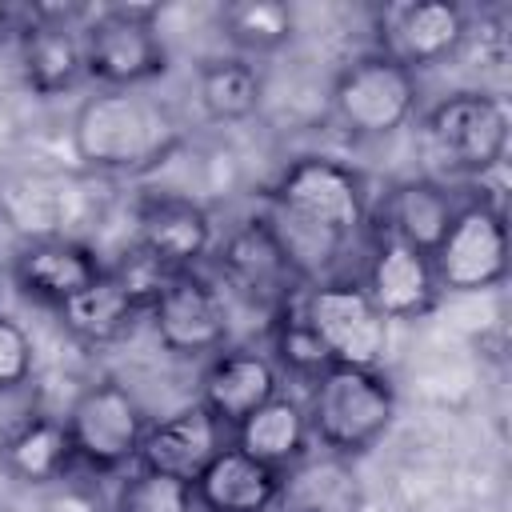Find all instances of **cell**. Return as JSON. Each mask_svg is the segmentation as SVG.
Returning a JSON list of instances; mask_svg holds the SVG:
<instances>
[{
  "label": "cell",
  "instance_id": "cell-16",
  "mask_svg": "<svg viewBox=\"0 0 512 512\" xmlns=\"http://www.w3.org/2000/svg\"><path fill=\"white\" fill-rule=\"evenodd\" d=\"M360 476L348 464V456L320 452V456H300L280 472L276 488V512H360Z\"/></svg>",
  "mask_w": 512,
  "mask_h": 512
},
{
  "label": "cell",
  "instance_id": "cell-27",
  "mask_svg": "<svg viewBox=\"0 0 512 512\" xmlns=\"http://www.w3.org/2000/svg\"><path fill=\"white\" fill-rule=\"evenodd\" d=\"M192 484L140 468L116 496V512H192Z\"/></svg>",
  "mask_w": 512,
  "mask_h": 512
},
{
  "label": "cell",
  "instance_id": "cell-7",
  "mask_svg": "<svg viewBox=\"0 0 512 512\" xmlns=\"http://www.w3.org/2000/svg\"><path fill=\"white\" fill-rule=\"evenodd\" d=\"M156 8H104L84 36V72L108 88H140L164 72V44L152 24Z\"/></svg>",
  "mask_w": 512,
  "mask_h": 512
},
{
  "label": "cell",
  "instance_id": "cell-12",
  "mask_svg": "<svg viewBox=\"0 0 512 512\" xmlns=\"http://www.w3.org/2000/svg\"><path fill=\"white\" fill-rule=\"evenodd\" d=\"M220 448H224V424L204 404H188V408L144 428L136 460L148 472L192 484L212 464V456Z\"/></svg>",
  "mask_w": 512,
  "mask_h": 512
},
{
  "label": "cell",
  "instance_id": "cell-31",
  "mask_svg": "<svg viewBox=\"0 0 512 512\" xmlns=\"http://www.w3.org/2000/svg\"><path fill=\"white\" fill-rule=\"evenodd\" d=\"M8 24H12V12H8V4H0V36L8 32Z\"/></svg>",
  "mask_w": 512,
  "mask_h": 512
},
{
  "label": "cell",
  "instance_id": "cell-21",
  "mask_svg": "<svg viewBox=\"0 0 512 512\" xmlns=\"http://www.w3.org/2000/svg\"><path fill=\"white\" fill-rule=\"evenodd\" d=\"M452 216H456V204L440 184L400 180L380 204V236L432 256V248L444 240Z\"/></svg>",
  "mask_w": 512,
  "mask_h": 512
},
{
  "label": "cell",
  "instance_id": "cell-15",
  "mask_svg": "<svg viewBox=\"0 0 512 512\" xmlns=\"http://www.w3.org/2000/svg\"><path fill=\"white\" fill-rule=\"evenodd\" d=\"M280 472L252 460L236 444L220 448L212 464L192 480V500L204 512H272Z\"/></svg>",
  "mask_w": 512,
  "mask_h": 512
},
{
  "label": "cell",
  "instance_id": "cell-26",
  "mask_svg": "<svg viewBox=\"0 0 512 512\" xmlns=\"http://www.w3.org/2000/svg\"><path fill=\"white\" fill-rule=\"evenodd\" d=\"M220 28L240 52H276L292 40L296 16L280 0H232L220 8Z\"/></svg>",
  "mask_w": 512,
  "mask_h": 512
},
{
  "label": "cell",
  "instance_id": "cell-13",
  "mask_svg": "<svg viewBox=\"0 0 512 512\" xmlns=\"http://www.w3.org/2000/svg\"><path fill=\"white\" fill-rule=\"evenodd\" d=\"M368 300L376 304V312L392 324V320H416L424 316L432 304H436V272H432V260L400 240H376L372 248V260H368V272H364V284Z\"/></svg>",
  "mask_w": 512,
  "mask_h": 512
},
{
  "label": "cell",
  "instance_id": "cell-23",
  "mask_svg": "<svg viewBox=\"0 0 512 512\" xmlns=\"http://www.w3.org/2000/svg\"><path fill=\"white\" fill-rule=\"evenodd\" d=\"M72 460H76V452H72V440H68L64 420L28 416L24 424H16L4 436V464H8L12 476H20L28 484L56 480Z\"/></svg>",
  "mask_w": 512,
  "mask_h": 512
},
{
  "label": "cell",
  "instance_id": "cell-9",
  "mask_svg": "<svg viewBox=\"0 0 512 512\" xmlns=\"http://www.w3.org/2000/svg\"><path fill=\"white\" fill-rule=\"evenodd\" d=\"M64 428H68L76 460H84L88 468L112 472V468L136 460L140 436H144L148 424H144L140 404L120 384L104 380V384L84 388L72 400V408L64 416Z\"/></svg>",
  "mask_w": 512,
  "mask_h": 512
},
{
  "label": "cell",
  "instance_id": "cell-1",
  "mask_svg": "<svg viewBox=\"0 0 512 512\" xmlns=\"http://www.w3.org/2000/svg\"><path fill=\"white\" fill-rule=\"evenodd\" d=\"M368 204L364 184L352 168L328 156H304L272 188V212L264 216L276 232L296 276L324 272L340 248L364 228Z\"/></svg>",
  "mask_w": 512,
  "mask_h": 512
},
{
  "label": "cell",
  "instance_id": "cell-5",
  "mask_svg": "<svg viewBox=\"0 0 512 512\" xmlns=\"http://www.w3.org/2000/svg\"><path fill=\"white\" fill-rule=\"evenodd\" d=\"M304 324L316 332L332 364L376 368L388 352V320L376 312L368 292L352 280H328L296 300Z\"/></svg>",
  "mask_w": 512,
  "mask_h": 512
},
{
  "label": "cell",
  "instance_id": "cell-29",
  "mask_svg": "<svg viewBox=\"0 0 512 512\" xmlns=\"http://www.w3.org/2000/svg\"><path fill=\"white\" fill-rule=\"evenodd\" d=\"M112 276L124 284V292L136 300V308H152V300L164 292V284L176 276L168 264H160L152 252H144L140 244L132 252L120 256V264L112 268Z\"/></svg>",
  "mask_w": 512,
  "mask_h": 512
},
{
  "label": "cell",
  "instance_id": "cell-10",
  "mask_svg": "<svg viewBox=\"0 0 512 512\" xmlns=\"http://www.w3.org/2000/svg\"><path fill=\"white\" fill-rule=\"evenodd\" d=\"M220 272L236 296H244L256 308H272V312H284L300 288V276L264 216L244 220L236 232H228L220 248Z\"/></svg>",
  "mask_w": 512,
  "mask_h": 512
},
{
  "label": "cell",
  "instance_id": "cell-14",
  "mask_svg": "<svg viewBox=\"0 0 512 512\" xmlns=\"http://www.w3.org/2000/svg\"><path fill=\"white\" fill-rule=\"evenodd\" d=\"M464 36H468V28H464V12L456 4L412 0V4L388 8L380 52L412 72V68H428V64H440L444 56H452L464 44Z\"/></svg>",
  "mask_w": 512,
  "mask_h": 512
},
{
  "label": "cell",
  "instance_id": "cell-19",
  "mask_svg": "<svg viewBox=\"0 0 512 512\" xmlns=\"http://www.w3.org/2000/svg\"><path fill=\"white\" fill-rule=\"evenodd\" d=\"M144 252H152L172 272H192V264L212 244L208 212L180 196H156L140 208V240Z\"/></svg>",
  "mask_w": 512,
  "mask_h": 512
},
{
  "label": "cell",
  "instance_id": "cell-4",
  "mask_svg": "<svg viewBox=\"0 0 512 512\" xmlns=\"http://www.w3.org/2000/svg\"><path fill=\"white\" fill-rule=\"evenodd\" d=\"M508 144V112L488 92H456L424 120V152L448 176H480L500 164Z\"/></svg>",
  "mask_w": 512,
  "mask_h": 512
},
{
  "label": "cell",
  "instance_id": "cell-17",
  "mask_svg": "<svg viewBox=\"0 0 512 512\" xmlns=\"http://www.w3.org/2000/svg\"><path fill=\"white\" fill-rule=\"evenodd\" d=\"M24 80L40 96H56L84 76V36L60 12H32L20 40Z\"/></svg>",
  "mask_w": 512,
  "mask_h": 512
},
{
  "label": "cell",
  "instance_id": "cell-2",
  "mask_svg": "<svg viewBox=\"0 0 512 512\" xmlns=\"http://www.w3.org/2000/svg\"><path fill=\"white\" fill-rule=\"evenodd\" d=\"M176 136L180 128L168 104L136 88H108L84 100L72 120L76 156L104 172H140L156 164Z\"/></svg>",
  "mask_w": 512,
  "mask_h": 512
},
{
  "label": "cell",
  "instance_id": "cell-18",
  "mask_svg": "<svg viewBox=\"0 0 512 512\" xmlns=\"http://www.w3.org/2000/svg\"><path fill=\"white\" fill-rule=\"evenodd\" d=\"M272 396H276V368L260 352H220L200 384V404L224 428H236Z\"/></svg>",
  "mask_w": 512,
  "mask_h": 512
},
{
  "label": "cell",
  "instance_id": "cell-25",
  "mask_svg": "<svg viewBox=\"0 0 512 512\" xmlns=\"http://www.w3.org/2000/svg\"><path fill=\"white\" fill-rule=\"evenodd\" d=\"M264 76L244 56H220L200 68V104L212 120H244L260 108Z\"/></svg>",
  "mask_w": 512,
  "mask_h": 512
},
{
  "label": "cell",
  "instance_id": "cell-30",
  "mask_svg": "<svg viewBox=\"0 0 512 512\" xmlns=\"http://www.w3.org/2000/svg\"><path fill=\"white\" fill-rule=\"evenodd\" d=\"M32 372V340L28 332L0 312V392L24 384Z\"/></svg>",
  "mask_w": 512,
  "mask_h": 512
},
{
  "label": "cell",
  "instance_id": "cell-20",
  "mask_svg": "<svg viewBox=\"0 0 512 512\" xmlns=\"http://www.w3.org/2000/svg\"><path fill=\"white\" fill-rule=\"evenodd\" d=\"M12 272H16V284L28 296L60 308L72 296H80L104 268H100V260L84 244H72V240H36V244H28L16 256Z\"/></svg>",
  "mask_w": 512,
  "mask_h": 512
},
{
  "label": "cell",
  "instance_id": "cell-28",
  "mask_svg": "<svg viewBox=\"0 0 512 512\" xmlns=\"http://www.w3.org/2000/svg\"><path fill=\"white\" fill-rule=\"evenodd\" d=\"M300 300V296H296ZM296 300L280 312V320H276V356L292 368V372H300V376H320L324 368H332V360H328V352H324V344L316 340V332L304 324V316H300V308H296Z\"/></svg>",
  "mask_w": 512,
  "mask_h": 512
},
{
  "label": "cell",
  "instance_id": "cell-8",
  "mask_svg": "<svg viewBox=\"0 0 512 512\" xmlns=\"http://www.w3.org/2000/svg\"><path fill=\"white\" fill-rule=\"evenodd\" d=\"M432 272L436 284L448 292H480L504 280L508 272V232L504 212L472 200L456 208L444 240L432 248Z\"/></svg>",
  "mask_w": 512,
  "mask_h": 512
},
{
  "label": "cell",
  "instance_id": "cell-6",
  "mask_svg": "<svg viewBox=\"0 0 512 512\" xmlns=\"http://www.w3.org/2000/svg\"><path fill=\"white\" fill-rule=\"evenodd\" d=\"M412 108H416V76L384 52L352 60L332 84V116L356 140L396 132L412 116Z\"/></svg>",
  "mask_w": 512,
  "mask_h": 512
},
{
  "label": "cell",
  "instance_id": "cell-11",
  "mask_svg": "<svg viewBox=\"0 0 512 512\" xmlns=\"http://www.w3.org/2000/svg\"><path fill=\"white\" fill-rule=\"evenodd\" d=\"M152 328L168 352L204 356L224 344L228 312L216 288H208V280H200L196 272H176L164 284V292L152 300Z\"/></svg>",
  "mask_w": 512,
  "mask_h": 512
},
{
  "label": "cell",
  "instance_id": "cell-22",
  "mask_svg": "<svg viewBox=\"0 0 512 512\" xmlns=\"http://www.w3.org/2000/svg\"><path fill=\"white\" fill-rule=\"evenodd\" d=\"M304 440H308V416L288 396H272L248 420L236 424V448L276 472H284L304 456Z\"/></svg>",
  "mask_w": 512,
  "mask_h": 512
},
{
  "label": "cell",
  "instance_id": "cell-24",
  "mask_svg": "<svg viewBox=\"0 0 512 512\" xmlns=\"http://www.w3.org/2000/svg\"><path fill=\"white\" fill-rule=\"evenodd\" d=\"M136 300L124 292V284L112 272H100L80 296H72L68 304H60L64 328L72 336H80L84 344H108L116 336H124L136 320Z\"/></svg>",
  "mask_w": 512,
  "mask_h": 512
},
{
  "label": "cell",
  "instance_id": "cell-3",
  "mask_svg": "<svg viewBox=\"0 0 512 512\" xmlns=\"http://www.w3.org/2000/svg\"><path fill=\"white\" fill-rule=\"evenodd\" d=\"M396 396L392 384L376 368H344L332 364L312 380L308 396V432L320 436V444L336 456L364 452L384 428L392 424Z\"/></svg>",
  "mask_w": 512,
  "mask_h": 512
}]
</instances>
